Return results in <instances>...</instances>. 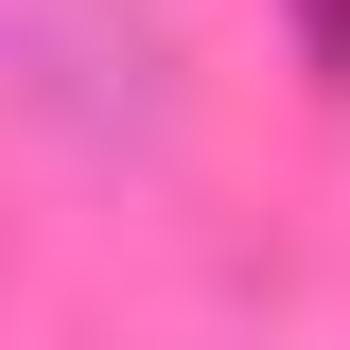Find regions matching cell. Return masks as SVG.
I'll return each mask as SVG.
<instances>
[{
    "instance_id": "cell-1",
    "label": "cell",
    "mask_w": 350,
    "mask_h": 350,
    "mask_svg": "<svg viewBox=\"0 0 350 350\" xmlns=\"http://www.w3.org/2000/svg\"><path fill=\"white\" fill-rule=\"evenodd\" d=\"M0 53H18V105H36L70 158H140L158 175L175 158V36L140 18V0H18L0 18Z\"/></svg>"
},
{
    "instance_id": "cell-2",
    "label": "cell",
    "mask_w": 350,
    "mask_h": 350,
    "mask_svg": "<svg viewBox=\"0 0 350 350\" xmlns=\"http://www.w3.org/2000/svg\"><path fill=\"white\" fill-rule=\"evenodd\" d=\"M280 36H298V70H315V105H350V0H280Z\"/></svg>"
}]
</instances>
